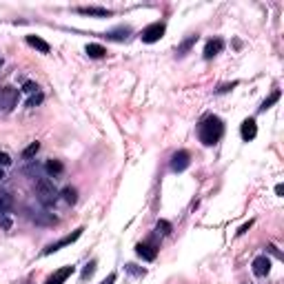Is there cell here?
<instances>
[{
    "label": "cell",
    "mask_w": 284,
    "mask_h": 284,
    "mask_svg": "<svg viewBox=\"0 0 284 284\" xmlns=\"http://www.w3.org/2000/svg\"><path fill=\"white\" fill-rule=\"evenodd\" d=\"M200 142L207 144V147H213V144L225 136V122H222L217 116H207L200 122Z\"/></svg>",
    "instance_id": "cell-1"
},
{
    "label": "cell",
    "mask_w": 284,
    "mask_h": 284,
    "mask_svg": "<svg viewBox=\"0 0 284 284\" xmlns=\"http://www.w3.org/2000/svg\"><path fill=\"white\" fill-rule=\"evenodd\" d=\"M36 196H38V202L42 207H53L58 200V189L53 186L49 178H40L36 182Z\"/></svg>",
    "instance_id": "cell-2"
},
{
    "label": "cell",
    "mask_w": 284,
    "mask_h": 284,
    "mask_svg": "<svg viewBox=\"0 0 284 284\" xmlns=\"http://www.w3.org/2000/svg\"><path fill=\"white\" fill-rule=\"evenodd\" d=\"M165 31H167L165 22H151L149 27L142 29L140 38H142V42H147V45H153V42H158L162 36H165Z\"/></svg>",
    "instance_id": "cell-3"
},
{
    "label": "cell",
    "mask_w": 284,
    "mask_h": 284,
    "mask_svg": "<svg viewBox=\"0 0 284 284\" xmlns=\"http://www.w3.org/2000/svg\"><path fill=\"white\" fill-rule=\"evenodd\" d=\"M82 231H84V229L80 227V229H76V231L71 233V235H65V238H60L58 242H51V244L47 246L45 251H42V256H51V253L60 251V249H62V246H69V244H74L76 240H78V238H80V235H82Z\"/></svg>",
    "instance_id": "cell-4"
},
{
    "label": "cell",
    "mask_w": 284,
    "mask_h": 284,
    "mask_svg": "<svg viewBox=\"0 0 284 284\" xmlns=\"http://www.w3.org/2000/svg\"><path fill=\"white\" fill-rule=\"evenodd\" d=\"M18 102V89L14 87H3L0 89V109L5 111H11Z\"/></svg>",
    "instance_id": "cell-5"
},
{
    "label": "cell",
    "mask_w": 284,
    "mask_h": 284,
    "mask_svg": "<svg viewBox=\"0 0 284 284\" xmlns=\"http://www.w3.org/2000/svg\"><path fill=\"white\" fill-rule=\"evenodd\" d=\"M189 162H191V153L189 151H184V149H180V151H176V153L171 155V169L176 173L184 171V169L189 167Z\"/></svg>",
    "instance_id": "cell-6"
},
{
    "label": "cell",
    "mask_w": 284,
    "mask_h": 284,
    "mask_svg": "<svg viewBox=\"0 0 284 284\" xmlns=\"http://www.w3.org/2000/svg\"><path fill=\"white\" fill-rule=\"evenodd\" d=\"M253 273L258 277H267L271 273V260L267 256H260L253 260Z\"/></svg>",
    "instance_id": "cell-7"
},
{
    "label": "cell",
    "mask_w": 284,
    "mask_h": 284,
    "mask_svg": "<svg viewBox=\"0 0 284 284\" xmlns=\"http://www.w3.org/2000/svg\"><path fill=\"white\" fill-rule=\"evenodd\" d=\"M240 136H242V140L244 142H251L253 138L258 136V124H256V120L253 118H246L242 127H240Z\"/></svg>",
    "instance_id": "cell-8"
},
{
    "label": "cell",
    "mask_w": 284,
    "mask_h": 284,
    "mask_svg": "<svg viewBox=\"0 0 284 284\" xmlns=\"http://www.w3.org/2000/svg\"><path fill=\"white\" fill-rule=\"evenodd\" d=\"M71 275H74V267H60V269L56 271V273L47 277V282H45V284H65Z\"/></svg>",
    "instance_id": "cell-9"
},
{
    "label": "cell",
    "mask_w": 284,
    "mask_h": 284,
    "mask_svg": "<svg viewBox=\"0 0 284 284\" xmlns=\"http://www.w3.org/2000/svg\"><path fill=\"white\" fill-rule=\"evenodd\" d=\"M29 217H31L36 225H42V227L58 225V217L53 215V213H47V211H36V213H29Z\"/></svg>",
    "instance_id": "cell-10"
},
{
    "label": "cell",
    "mask_w": 284,
    "mask_h": 284,
    "mask_svg": "<svg viewBox=\"0 0 284 284\" xmlns=\"http://www.w3.org/2000/svg\"><path fill=\"white\" fill-rule=\"evenodd\" d=\"M222 49H225V40H222V38H211L207 45H204V58H207V60L215 58Z\"/></svg>",
    "instance_id": "cell-11"
},
{
    "label": "cell",
    "mask_w": 284,
    "mask_h": 284,
    "mask_svg": "<svg viewBox=\"0 0 284 284\" xmlns=\"http://www.w3.org/2000/svg\"><path fill=\"white\" fill-rule=\"evenodd\" d=\"M136 253L142 260H147V262H153L155 256H158V249H155L153 244H149V242H140V244L136 246Z\"/></svg>",
    "instance_id": "cell-12"
},
{
    "label": "cell",
    "mask_w": 284,
    "mask_h": 284,
    "mask_svg": "<svg viewBox=\"0 0 284 284\" xmlns=\"http://www.w3.org/2000/svg\"><path fill=\"white\" fill-rule=\"evenodd\" d=\"M78 14H82V16H96V18H107V16H111L113 11L111 9H105V7H78Z\"/></svg>",
    "instance_id": "cell-13"
},
{
    "label": "cell",
    "mask_w": 284,
    "mask_h": 284,
    "mask_svg": "<svg viewBox=\"0 0 284 284\" xmlns=\"http://www.w3.org/2000/svg\"><path fill=\"white\" fill-rule=\"evenodd\" d=\"M27 45L29 47H34V49H38L40 53H49L51 51V47H49V42H45L42 38H38V36H27Z\"/></svg>",
    "instance_id": "cell-14"
},
{
    "label": "cell",
    "mask_w": 284,
    "mask_h": 284,
    "mask_svg": "<svg viewBox=\"0 0 284 284\" xmlns=\"http://www.w3.org/2000/svg\"><path fill=\"white\" fill-rule=\"evenodd\" d=\"M14 209V196L9 191H0V213H9Z\"/></svg>",
    "instance_id": "cell-15"
},
{
    "label": "cell",
    "mask_w": 284,
    "mask_h": 284,
    "mask_svg": "<svg viewBox=\"0 0 284 284\" xmlns=\"http://www.w3.org/2000/svg\"><path fill=\"white\" fill-rule=\"evenodd\" d=\"M84 51H87V56H89V58H96V60L107 56V49H105V47H102V45H96V42L87 45V49H84Z\"/></svg>",
    "instance_id": "cell-16"
},
{
    "label": "cell",
    "mask_w": 284,
    "mask_h": 284,
    "mask_svg": "<svg viewBox=\"0 0 284 284\" xmlns=\"http://www.w3.org/2000/svg\"><path fill=\"white\" fill-rule=\"evenodd\" d=\"M45 171L49 173V176H60V173L65 171V165L60 160H47L45 165Z\"/></svg>",
    "instance_id": "cell-17"
},
{
    "label": "cell",
    "mask_w": 284,
    "mask_h": 284,
    "mask_svg": "<svg viewBox=\"0 0 284 284\" xmlns=\"http://www.w3.org/2000/svg\"><path fill=\"white\" fill-rule=\"evenodd\" d=\"M196 42H198V34H191L186 40H182V42H180V47H178V56H184V53L189 51L193 45H196Z\"/></svg>",
    "instance_id": "cell-18"
},
{
    "label": "cell",
    "mask_w": 284,
    "mask_h": 284,
    "mask_svg": "<svg viewBox=\"0 0 284 284\" xmlns=\"http://www.w3.org/2000/svg\"><path fill=\"white\" fill-rule=\"evenodd\" d=\"M62 198L67 204H76L78 200V191L74 189V186H67V189H62Z\"/></svg>",
    "instance_id": "cell-19"
},
{
    "label": "cell",
    "mask_w": 284,
    "mask_h": 284,
    "mask_svg": "<svg viewBox=\"0 0 284 284\" xmlns=\"http://www.w3.org/2000/svg\"><path fill=\"white\" fill-rule=\"evenodd\" d=\"M277 100H280V91H273V93H271L267 100L262 102V105H260V111H267V109H271V107H273Z\"/></svg>",
    "instance_id": "cell-20"
},
{
    "label": "cell",
    "mask_w": 284,
    "mask_h": 284,
    "mask_svg": "<svg viewBox=\"0 0 284 284\" xmlns=\"http://www.w3.org/2000/svg\"><path fill=\"white\" fill-rule=\"evenodd\" d=\"M38 151H40V142H31V144H29V147H27L25 151H22V158H25V160L34 158V155L38 153Z\"/></svg>",
    "instance_id": "cell-21"
},
{
    "label": "cell",
    "mask_w": 284,
    "mask_h": 284,
    "mask_svg": "<svg viewBox=\"0 0 284 284\" xmlns=\"http://www.w3.org/2000/svg\"><path fill=\"white\" fill-rule=\"evenodd\" d=\"M93 273H96V260H91V262H89L87 267L82 269V275H80V277H82V280H89V277H91Z\"/></svg>",
    "instance_id": "cell-22"
},
{
    "label": "cell",
    "mask_w": 284,
    "mask_h": 284,
    "mask_svg": "<svg viewBox=\"0 0 284 284\" xmlns=\"http://www.w3.org/2000/svg\"><path fill=\"white\" fill-rule=\"evenodd\" d=\"M158 231H160L162 235H169V233H171V222L160 220V222H158Z\"/></svg>",
    "instance_id": "cell-23"
},
{
    "label": "cell",
    "mask_w": 284,
    "mask_h": 284,
    "mask_svg": "<svg viewBox=\"0 0 284 284\" xmlns=\"http://www.w3.org/2000/svg\"><path fill=\"white\" fill-rule=\"evenodd\" d=\"M40 102H42V93H36V96H31V98H29L27 107H36V105H40Z\"/></svg>",
    "instance_id": "cell-24"
},
{
    "label": "cell",
    "mask_w": 284,
    "mask_h": 284,
    "mask_svg": "<svg viewBox=\"0 0 284 284\" xmlns=\"http://www.w3.org/2000/svg\"><path fill=\"white\" fill-rule=\"evenodd\" d=\"M22 89H25L27 93H38V84H36V82H25V87H22Z\"/></svg>",
    "instance_id": "cell-25"
},
{
    "label": "cell",
    "mask_w": 284,
    "mask_h": 284,
    "mask_svg": "<svg viewBox=\"0 0 284 284\" xmlns=\"http://www.w3.org/2000/svg\"><path fill=\"white\" fill-rule=\"evenodd\" d=\"M233 87H238V82H231V84H222V87L217 89V93H227V91H231Z\"/></svg>",
    "instance_id": "cell-26"
},
{
    "label": "cell",
    "mask_w": 284,
    "mask_h": 284,
    "mask_svg": "<svg viewBox=\"0 0 284 284\" xmlns=\"http://www.w3.org/2000/svg\"><path fill=\"white\" fill-rule=\"evenodd\" d=\"M11 165V158L7 153H0V167H9Z\"/></svg>",
    "instance_id": "cell-27"
},
{
    "label": "cell",
    "mask_w": 284,
    "mask_h": 284,
    "mask_svg": "<svg viewBox=\"0 0 284 284\" xmlns=\"http://www.w3.org/2000/svg\"><path fill=\"white\" fill-rule=\"evenodd\" d=\"M251 227H253V220H249V222H246V225H242V227H240V231H238V235H244V233L249 231Z\"/></svg>",
    "instance_id": "cell-28"
},
{
    "label": "cell",
    "mask_w": 284,
    "mask_h": 284,
    "mask_svg": "<svg viewBox=\"0 0 284 284\" xmlns=\"http://www.w3.org/2000/svg\"><path fill=\"white\" fill-rule=\"evenodd\" d=\"M116 277H118L116 273H109V275H107V277H105V280H102L100 284H113V282H116Z\"/></svg>",
    "instance_id": "cell-29"
},
{
    "label": "cell",
    "mask_w": 284,
    "mask_h": 284,
    "mask_svg": "<svg viewBox=\"0 0 284 284\" xmlns=\"http://www.w3.org/2000/svg\"><path fill=\"white\" fill-rule=\"evenodd\" d=\"M267 249H269L271 253H273V256H275V258H282V253H280V251H277V249H275V246H273V244H269V246H267Z\"/></svg>",
    "instance_id": "cell-30"
},
{
    "label": "cell",
    "mask_w": 284,
    "mask_h": 284,
    "mask_svg": "<svg viewBox=\"0 0 284 284\" xmlns=\"http://www.w3.org/2000/svg\"><path fill=\"white\" fill-rule=\"evenodd\" d=\"M275 193H277V196H282V193H284V186L277 184V186H275Z\"/></svg>",
    "instance_id": "cell-31"
},
{
    "label": "cell",
    "mask_w": 284,
    "mask_h": 284,
    "mask_svg": "<svg viewBox=\"0 0 284 284\" xmlns=\"http://www.w3.org/2000/svg\"><path fill=\"white\" fill-rule=\"evenodd\" d=\"M5 178V173H3V169H0V180H3Z\"/></svg>",
    "instance_id": "cell-32"
},
{
    "label": "cell",
    "mask_w": 284,
    "mask_h": 284,
    "mask_svg": "<svg viewBox=\"0 0 284 284\" xmlns=\"http://www.w3.org/2000/svg\"><path fill=\"white\" fill-rule=\"evenodd\" d=\"M0 67H3V58H0Z\"/></svg>",
    "instance_id": "cell-33"
}]
</instances>
